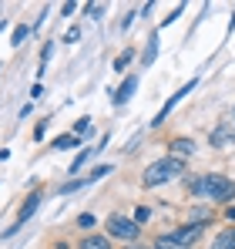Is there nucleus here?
Returning <instances> with one entry per match:
<instances>
[{
  "instance_id": "f257e3e1",
  "label": "nucleus",
  "mask_w": 235,
  "mask_h": 249,
  "mask_svg": "<svg viewBox=\"0 0 235 249\" xmlns=\"http://www.w3.org/2000/svg\"><path fill=\"white\" fill-rule=\"evenodd\" d=\"M192 196H208L215 202H229L235 196V182H229L225 175H201V178H192L188 182Z\"/></svg>"
},
{
  "instance_id": "f03ea898",
  "label": "nucleus",
  "mask_w": 235,
  "mask_h": 249,
  "mask_svg": "<svg viewBox=\"0 0 235 249\" xmlns=\"http://www.w3.org/2000/svg\"><path fill=\"white\" fill-rule=\"evenodd\" d=\"M182 172H185V162L175 159V155H168V159H158V162H151V165L145 168V178H141V182H145L148 189H155V185L175 178V175H182Z\"/></svg>"
},
{
  "instance_id": "7ed1b4c3",
  "label": "nucleus",
  "mask_w": 235,
  "mask_h": 249,
  "mask_svg": "<svg viewBox=\"0 0 235 249\" xmlns=\"http://www.w3.org/2000/svg\"><path fill=\"white\" fill-rule=\"evenodd\" d=\"M108 232L118 239H138V222L124 215H108Z\"/></svg>"
},
{
  "instance_id": "20e7f679",
  "label": "nucleus",
  "mask_w": 235,
  "mask_h": 249,
  "mask_svg": "<svg viewBox=\"0 0 235 249\" xmlns=\"http://www.w3.org/2000/svg\"><path fill=\"white\" fill-rule=\"evenodd\" d=\"M37 206H40V192H31V199L24 202L20 215H17V222H14L10 229H3V236H14V232H17V229H20V226H24V222H27V219H31L34 212H37Z\"/></svg>"
},
{
  "instance_id": "39448f33",
  "label": "nucleus",
  "mask_w": 235,
  "mask_h": 249,
  "mask_svg": "<svg viewBox=\"0 0 235 249\" xmlns=\"http://www.w3.org/2000/svg\"><path fill=\"white\" fill-rule=\"evenodd\" d=\"M195 239H198V229H195V226H182V229L168 232V243H175L178 249H188Z\"/></svg>"
},
{
  "instance_id": "423d86ee",
  "label": "nucleus",
  "mask_w": 235,
  "mask_h": 249,
  "mask_svg": "<svg viewBox=\"0 0 235 249\" xmlns=\"http://www.w3.org/2000/svg\"><path fill=\"white\" fill-rule=\"evenodd\" d=\"M134 91H138V74H128V78L121 81V88L115 91V105H124V101H128Z\"/></svg>"
},
{
  "instance_id": "0eeeda50",
  "label": "nucleus",
  "mask_w": 235,
  "mask_h": 249,
  "mask_svg": "<svg viewBox=\"0 0 235 249\" xmlns=\"http://www.w3.org/2000/svg\"><path fill=\"white\" fill-rule=\"evenodd\" d=\"M192 88H195V81H188L185 88H182V91H178V94H171V98H168V105H165V108L158 111V118H155L151 124H161V122H165V115H168V111H171V108H175V105H178V101L185 98V94H192Z\"/></svg>"
},
{
  "instance_id": "6e6552de",
  "label": "nucleus",
  "mask_w": 235,
  "mask_h": 249,
  "mask_svg": "<svg viewBox=\"0 0 235 249\" xmlns=\"http://www.w3.org/2000/svg\"><path fill=\"white\" fill-rule=\"evenodd\" d=\"M212 249H235V229H222L218 239L212 243Z\"/></svg>"
},
{
  "instance_id": "1a4fd4ad",
  "label": "nucleus",
  "mask_w": 235,
  "mask_h": 249,
  "mask_svg": "<svg viewBox=\"0 0 235 249\" xmlns=\"http://www.w3.org/2000/svg\"><path fill=\"white\" fill-rule=\"evenodd\" d=\"M171 152H175V159L192 155V152H195V142H188V138H175V142H171Z\"/></svg>"
},
{
  "instance_id": "9d476101",
  "label": "nucleus",
  "mask_w": 235,
  "mask_h": 249,
  "mask_svg": "<svg viewBox=\"0 0 235 249\" xmlns=\"http://www.w3.org/2000/svg\"><path fill=\"white\" fill-rule=\"evenodd\" d=\"M81 249H111V243L104 236H84L81 239Z\"/></svg>"
},
{
  "instance_id": "9b49d317",
  "label": "nucleus",
  "mask_w": 235,
  "mask_h": 249,
  "mask_svg": "<svg viewBox=\"0 0 235 249\" xmlns=\"http://www.w3.org/2000/svg\"><path fill=\"white\" fill-rule=\"evenodd\" d=\"M155 54H158V34H151V37H148V47H145V54H141V64L148 68V64L155 61Z\"/></svg>"
},
{
  "instance_id": "f8f14e48",
  "label": "nucleus",
  "mask_w": 235,
  "mask_h": 249,
  "mask_svg": "<svg viewBox=\"0 0 235 249\" xmlns=\"http://www.w3.org/2000/svg\"><path fill=\"white\" fill-rule=\"evenodd\" d=\"M212 145H215V148H218V145H222V148H232L235 138L229 135V131H222V128H218V131H212Z\"/></svg>"
},
{
  "instance_id": "ddd939ff",
  "label": "nucleus",
  "mask_w": 235,
  "mask_h": 249,
  "mask_svg": "<svg viewBox=\"0 0 235 249\" xmlns=\"http://www.w3.org/2000/svg\"><path fill=\"white\" fill-rule=\"evenodd\" d=\"M94 152H98V148H84V152H81L78 159H74V162H71V172H81V168H84V162H87V159H91V155H94Z\"/></svg>"
},
{
  "instance_id": "4468645a",
  "label": "nucleus",
  "mask_w": 235,
  "mask_h": 249,
  "mask_svg": "<svg viewBox=\"0 0 235 249\" xmlns=\"http://www.w3.org/2000/svg\"><path fill=\"white\" fill-rule=\"evenodd\" d=\"M74 145H78V135H61V138L54 142V148H57V152H61V148H74Z\"/></svg>"
},
{
  "instance_id": "2eb2a0df",
  "label": "nucleus",
  "mask_w": 235,
  "mask_h": 249,
  "mask_svg": "<svg viewBox=\"0 0 235 249\" xmlns=\"http://www.w3.org/2000/svg\"><path fill=\"white\" fill-rule=\"evenodd\" d=\"M131 57H134V51H121V54H118V57H115V71H124Z\"/></svg>"
},
{
  "instance_id": "dca6fc26",
  "label": "nucleus",
  "mask_w": 235,
  "mask_h": 249,
  "mask_svg": "<svg viewBox=\"0 0 235 249\" xmlns=\"http://www.w3.org/2000/svg\"><path fill=\"white\" fill-rule=\"evenodd\" d=\"M74 135H91V118H78L74 122Z\"/></svg>"
},
{
  "instance_id": "f3484780",
  "label": "nucleus",
  "mask_w": 235,
  "mask_h": 249,
  "mask_svg": "<svg viewBox=\"0 0 235 249\" xmlns=\"http://www.w3.org/2000/svg\"><path fill=\"white\" fill-rule=\"evenodd\" d=\"M27 34H31V27H27V24H20V27L14 31V41H10V44H24V41H27Z\"/></svg>"
},
{
  "instance_id": "a211bd4d",
  "label": "nucleus",
  "mask_w": 235,
  "mask_h": 249,
  "mask_svg": "<svg viewBox=\"0 0 235 249\" xmlns=\"http://www.w3.org/2000/svg\"><path fill=\"white\" fill-rule=\"evenodd\" d=\"M101 175H108V165H98L94 172H91V175H84V178H87V182H98Z\"/></svg>"
},
{
  "instance_id": "6ab92c4d",
  "label": "nucleus",
  "mask_w": 235,
  "mask_h": 249,
  "mask_svg": "<svg viewBox=\"0 0 235 249\" xmlns=\"http://www.w3.org/2000/svg\"><path fill=\"white\" fill-rule=\"evenodd\" d=\"M81 37V27H71V31H67V34H64V44H74Z\"/></svg>"
},
{
  "instance_id": "aec40b11",
  "label": "nucleus",
  "mask_w": 235,
  "mask_h": 249,
  "mask_svg": "<svg viewBox=\"0 0 235 249\" xmlns=\"http://www.w3.org/2000/svg\"><path fill=\"white\" fill-rule=\"evenodd\" d=\"M74 10H78V3H64V7H61V17H71Z\"/></svg>"
},
{
  "instance_id": "412c9836",
  "label": "nucleus",
  "mask_w": 235,
  "mask_h": 249,
  "mask_svg": "<svg viewBox=\"0 0 235 249\" xmlns=\"http://www.w3.org/2000/svg\"><path fill=\"white\" fill-rule=\"evenodd\" d=\"M78 226H81V229H84V226H94V215H87V212H84V215L78 219Z\"/></svg>"
},
{
  "instance_id": "4be33fe9",
  "label": "nucleus",
  "mask_w": 235,
  "mask_h": 249,
  "mask_svg": "<svg viewBox=\"0 0 235 249\" xmlns=\"http://www.w3.org/2000/svg\"><path fill=\"white\" fill-rule=\"evenodd\" d=\"M101 10H104L101 3H91V7H87V14H91V17H101Z\"/></svg>"
},
{
  "instance_id": "5701e85b",
  "label": "nucleus",
  "mask_w": 235,
  "mask_h": 249,
  "mask_svg": "<svg viewBox=\"0 0 235 249\" xmlns=\"http://www.w3.org/2000/svg\"><path fill=\"white\" fill-rule=\"evenodd\" d=\"M128 249H145V246H128Z\"/></svg>"
}]
</instances>
